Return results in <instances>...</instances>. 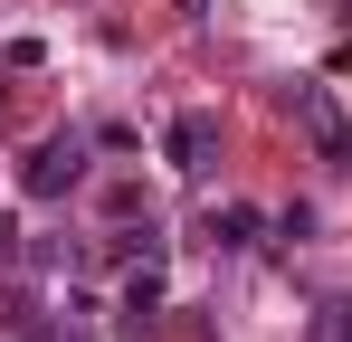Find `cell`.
I'll use <instances>...</instances> for the list:
<instances>
[{"label": "cell", "mask_w": 352, "mask_h": 342, "mask_svg": "<svg viewBox=\"0 0 352 342\" xmlns=\"http://www.w3.org/2000/svg\"><path fill=\"white\" fill-rule=\"evenodd\" d=\"M76 181H86V143H76V133H48V143L19 162V190H29V200H67Z\"/></svg>", "instance_id": "obj_1"}, {"label": "cell", "mask_w": 352, "mask_h": 342, "mask_svg": "<svg viewBox=\"0 0 352 342\" xmlns=\"http://www.w3.org/2000/svg\"><path fill=\"white\" fill-rule=\"evenodd\" d=\"M162 152H172V171H181V181H200V171L219 162V114H172Z\"/></svg>", "instance_id": "obj_2"}, {"label": "cell", "mask_w": 352, "mask_h": 342, "mask_svg": "<svg viewBox=\"0 0 352 342\" xmlns=\"http://www.w3.org/2000/svg\"><path fill=\"white\" fill-rule=\"evenodd\" d=\"M257 228H267V209H248V200H229V209H210V219H200V238H210L219 257H248V247H257Z\"/></svg>", "instance_id": "obj_3"}, {"label": "cell", "mask_w": 352, "mask_h": 342, "mask_svg": "<svg viewBox=\"0 0 352 342\" xmlns=\"http://www.w3.org/2000/svg\"><path fill=\"white\" fill-rule=\"evenodd\" d=\"M115 314H124V333H133V342L153 333V314H162V266H153V257L124 276V304H115Z\"/></svg>", "instance_id": "obj_4"}, {"label": "cell", "mask_w": 352, "mask_h": 342, "mask_svg": "<svg viewBox=\"0 0 352 342\" xmlns=\"http://www.w3.org/2000/svg\"><path fill=\"white\" fill-rule=\"evenodd\" d=\"M295 114H305V133H314L324 152H352V124L333 114V95H324V86H295Z\"/></svg>", "instance_id": "obj_5"}, {"label": "cell", "mask_w": 352, "mask_h": 342, "mask_svg": "<svg viewBox=\"0 0 352 342\" xmlns=\"http://www.w3.org/2000/svg\"><path fill=\"white\" fill-rule=\"evenodd\" d=\"M305 342H352V304H324V314H314V333Z\"/></svg>", "instance_id": "obj_6"}, {"label": "cell", "mask_w": 352, "mask_h": 342, "mask_svg": "<svg viewBox=\"0 0 352 342\" xmlns=\"http://www.w3.org/2000/svg\"><path fill=\"white\" fill-rule=\"evenodd\" d=\"M172 10H190V19H200V10H210V0H172Z\"/></svg>", "instance_id": "obj_7"}]
</instances>
